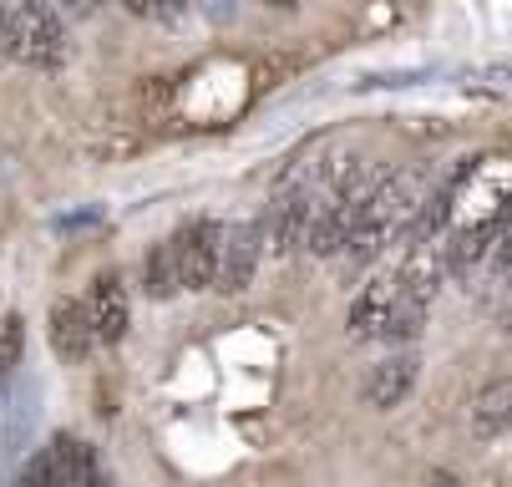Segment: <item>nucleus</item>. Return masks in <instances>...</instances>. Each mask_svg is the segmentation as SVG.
Wrapping results in <instances>:
<instances>
[{"mask_svg":"<svg viewBox=\"0 0 512 487\" xmlns=\"http://www.w3.org/2000/svg\"><path fill=\"white\" fill-rule=\"evenodd\" d=\"M51 351H56L66 366H82V361L97 351L82 300H56V305H51Z\"/></svg>","mask_w":512,"mask_h":487,"instance_id":"obj_7","label":"nucleus"},{"mask_svg":"<svg viewBox=\"0 0 512 487\" xmlns=\"http://www.w3.org/2000/svg\"><path fill=\"white\" fill-rule=\"evenodd\" d=\"M218 239H224V224H218V219H193V224H183V229L168 239L178 290H213Z\"/></svg>","mask_w":512,"mask_h":487,"instance_id":"obj_2","label":"nucleus"},{"mask_svg":"<svg viewBox=\"0 0 512 487\" xmlns=\"http://www.w3.org/2000/svg\"><path fill=\"white\" fill-rule=\"evenodd\" d=\"M264 6H274V11H295L300 0H264Z\"/></svg>","mask_w":512,"mask_h":487,"instance_id":"obj_16","label":"nucleus"},{"mask_svg":"<svg viewBox=\"0 0 512 487\" xmlns=\"http://www.w3.org/2000/svg\"><path fill=\"white\" fill-rule=\"evenodd\" d=\"M122 6H127L132 16H153V21H163V16H178L183 6H193V0H122Z\"/></svg>","mask_w":512,"mask_h":487,"instance_id":"obj_12","label":"nucleus"},{"mask_svg":"<svg viewBox=\"0 0 512 487\" xmlns=\"http://www.w3.org/2000/svg\"><path fill=\"white\" fill-rule=\"evenodd\" d=\"M416 381H421V356H416V351H396V356H386V361L371 371V381H365V406L396 411V406L416 391Z\"/></svg>","mask_w":512,"mask_h":487,"instance_id":"obj_6","label":"nucleus"},{"mask_svg":"<svg viewBox=\"0 0 512 487\" xmlns=\"http://www.w3.org/2000/svg\"><path fill=\"white\" fill-rule=\"evenodd\" d=\"M11 61L41 66V72L66 66V26L56 0H21L11 11Z\"/></svg>","mask_w":512,"mask_h":487,"instance_id":"obj_1","label":"nucleus"},{"mask_svg":"<svg viewBox=\"0 0 512 487\" xmlns=\"http://www.w3.org/2000/svg\"><path fill=\"white\" fill-rule=\"evenodd\" d=\"M21 361H26V320L6 315L0 320V396H6V386L16 381Z\"/></svg>","mask_w":512,"mask_h":487,"instance_id":"obj_10","label":"nucleus"},{"mask_svg":"<svg viewBox=\"0 0 512 487\" xmlns=\"http://www.w3.org/2000/svg\"><path fill=\"white\" fill-rule=\"evenodd\" d=\"M0 61H11V6H0Z\"/></svg>","mask_w":512,"mask_h":487,"instance_id":"obj_13","label":"nucleus"},{"mask_svg":"<svg viewBox=\"0 0 512 487\" xmlns=\"http://www.w3.org/2000/svg\"><path fill=\"white\" fill-rule=\"evenodd\" d=\"M82 305H87V325H92V340H97V345H117V340L127 335L132 310H127V290H122V280H117L112 269L97 274L92 295H87Z\"/></svg>","mask_w":512,"mask_h":487,"instance_id":"obj_5","label":"nucleus"},{"mask_svg":"<svg viewBox=\"0 0 512 487\" xmlns=\"http://www.w3.org/2000/svg\"><path fill=\"white\" fill-rule=\"evenodd\" d=\"M142 290H148L153 300H173V295H178V274H173L168 239H163L158 249H148V259H142Z\"/></svg>","mask_w":512,"mask_h":487,"instance_id":"obj_11","label":"nucleus"},{"mask_svg":"<svg viewBox=\"0 0 512 487\" xmlns=\"http://www.w3.org/2000/svg\"><path fill=\"white\" fill-rule=\"evenodd\" d=\"M259 259H264L259 219L224 224V239H218V259H213V290H224V295H244V290L254 285Z\"/></svg>","mask_w":512,"mask_h":487,"instance_id":"obj_3","label":"nucleus"},{"mask_svg":"<svg viewBox=\"0 0 512 487\" xmlns=\"http://www.w3.org/2000/svg\"><path fill=\"white\" fill-rule=\"evenodd\" d=\"M56 6H66L71 16H92L97 6H107V0H56Z\"/></svg>","mask_w":512,"mask_h":487,"instance_id":"obj_14","label":"nucleus"},{"mask_svg":"<svg viewBox=\"0 0 512 487\" xmlns=\"http://www.w3.org/2000/svg\"><path fill=\"white\" fill-rule=\"evenodd\" d=\"M391 300H396V269L381 274V280H371L355 295V305H350V340H381Z\"/></svg>","mask_w":512,"mask_h":487,"instance_id":"obj_8","label":"nucleus"},{"mask_svg":"<svg viewBox=\"0 0 512 487\" xmlns=\"http://www.w3.org/2000/svg\"><path fill=\"white\" fill-rule=\"evenodd\" d=\"M507 416H512V381L497 376V381H487V386L477 391V401H472V432H477L482 442H497V437L507 432Z\"/></svg>","mask_w":512,"mask_h":487,"instance_id":"obj_9","label":"nucleus"},{"mask_svg":"<svg viewBox=\"0 0 512 487\" xmlns=\"http://www.w3.org/2000/svg\"><path fill=\"white\" fill-rule=\"evenodd\" d=\"M310 208H315V188H310V183H300V188H284V193L274 198V208H269V219L259 224L264 244H269L274 254H295V249H305V224H310Z\"/></svg>","mask_w":512,"mask_h":487,"instance_id":"obj_4","label":"nucleus"},{"mask_svg":"<svg viewBox=\"0 0 512 487\" xmlns=\"http://www.w3.org/2000/svg\"><path fill=\"white\" fill-rule=\"evenodd\" d=\"M426 487H457V477H452V472H431Z\"/></svg>","mask_w":512,"mask_h":487,"instance_id":"obj_15","label":"nucleus"}]
</instances>
